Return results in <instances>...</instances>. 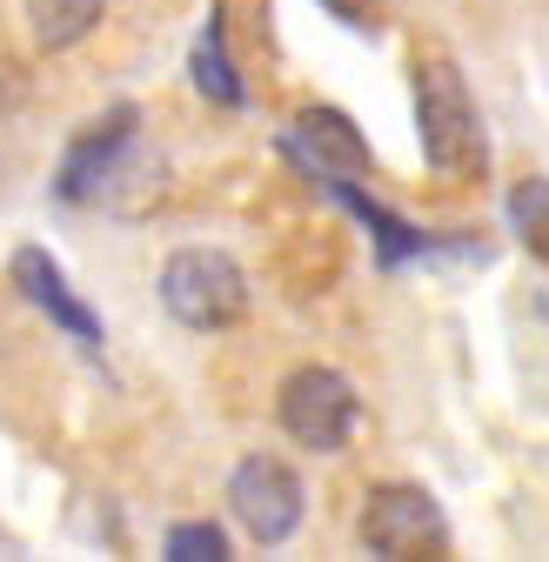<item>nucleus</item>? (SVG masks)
<instances>
[{
	"instance_id": "f257e3e1",
	"label": "nucleus",
	"mask_w": 549,
	"mask_h": 562,
	"mask_svg": "<svg viewBox=\"0 0 549 562\" xmlns=\"http://www.w3.org/2000/svg\"><path fill=\"white\" fill-rule=\"evenodd\" d=\"M416 140L436 175H449V181L483 175V121H475V101L456 75V60L416 67Z\"/></svg>"
},
{
	"instance_id": "f03ea898",
	"label": "nucleus",
	"mask_w": 549,
	"mask_h": 562,
	"mask_svg": "<svg viewBox=\"0 0 549 562\" xmlns=\"http://www.w3.org/2000/svg\"><path fill=\"white\" fill-rule=\"evenodd\" d=\"M161 308L194 328V335H215V328H235L248 315V274L235 255L222 248H181L168 255L161 268Z\"/></svg>"
},
{
	"instance_id": "7ed1b4c3",
	"label": "nucleus",
	"mask_w": 549,
	"mask_h": 562,
	"mask_svg": "<svg viewBox=\"0 0 549 562\" xmlns=\"http://www.w3.org/2000/svg\"><path fill=\"white\" fill-rule=\"evenodd\" d=\"M274 415H282V436L315 449V456H341L362 422V402H356V382L328 369V362H309L282 382V395H274Z\"/></svg>"
},
{
	"instance_id": "20e7f679",
	"label": "nucleus",
	"mask_w": 549,
	"mask_h": 562,
	"mask_svg": "<svg viewBox=\"0 0 549 562\" xmlns=\"http://www.w3.org/2000/svg\"><path fill=\"white\" fill-rule=\"evenodd\" d=\"M356 536L369 555H389V562H408V555H442L449 549V522L436 509L429 488L416 482H382L362 496V516H356Z\"/></svg>"
},
{
	"instance_id": "39448f33",
	"label": "nucleus",
	"mask_w": 549,
	"mask_h": 562,
	"mask_svg": "<svg viewBox=\"0 0 549 562\" xmlns=\"http://www.w3.org/2000/svg\"><path fill=\"white\" fill-rule=\"evenodd\" d=\"M302 475L289 462H274V456H248L235 462L228 475V516L248 529V542L274 549V542H289L302 529Z\"/></svg>"
},
{
	"instance_id": "423d86ee",
	"label": "nucleus",
	"mask_w": 549,
	"mask_h": 562,
	"mask_svg": "<svg viewBox=\"0 0 549 562\" xmlns=\"http://www.w3.org/2000/svg\"><path fill=\"white\" fill-rule=\"evenodd\" d=\"M134 127H142V108L134 101H121V108H108L75 148H67V161H60V181H54V194L60 201H94L101 188H108V175H114V161H121V148L134 140Z\"/></svg>"
},
{
	"instance_id": "0eeeda50",
	"label": "nucleus",
	"mask_w": 549,
	"mask_h": 562,
	"mask_svg": "<svg viewBox=\"0 0 549 562\" xmlns=\"http://www.w3.org/2000/svg\"><path fill=\"white\" fill-rule=\"evenodd\" d=\"M8 274H14V289H21L34 308H47V315H54L67 335H75L81 348H101V322L75 302V289H67V274H60V261H54L47 248H21Z\"/></svg>"
},
{
	"instance_id": "6e6552de",
	"label": "nucleus",
	"mask_w": 549,
	"mask_h": 562,
	"mask_svg": "<svg viewBox=\"0 0 549 562\" xmlns=\"http://www.w3.org/2000/svg\"><path fill=\"white\" fill-rule=\"evenodd\" d=\"M295 134L309 140V148L328 161V168H349V175H369V140L356 134V121L341 114V108H309L295 121Z\"/></svg>"
},
{
	"instance_id": "1a4fd4ad",
	"label": "nucleus",
	"mask_w": 549,
	"mask_h": 562,
	"mask_svg": "<svg viewBox=\"0 0 549 562\" xmlns=\"http://www.w3.org/2000/svg\"><path fill=\"white\" fill-rule=\"evenodd\" d=\"M27 27L34 41L54 54V47H75L101 27V0H27Z\"/></svg>"
},
{
	"instance_id": "9d476101",
	"label": "nucleus",
	"mask_w": 549,
	"mask_h": 562,
	"mask_svg": "<svg viewBox=\"0 0 549 562\" xmlns=\"http://www.w3.org/2000/svg\"><path fill=\"white\" fill-rule=\"evenodd\" d=\"M194 88L209 94V101H222V108H242L248 101L235 60H228V41H222V21H209V34L194 41Z\"/></svg>"
},
{
	"instance_id": "9b49d317",
	"label": "nucleus",
	"mask_w": 549,
	"mask_h": 562,
	"mask_svg": "<svg viewBox=\"0 0 549 562\" xmlns=\"http://www.w3.org/2000/svg\"><path fill=\"white\" fill-rule=\"evenodd\" d=\"M509 235H516L529 255L549 261V181H542V175H529V181L509 188Z\"/></svg>"
},
{
	"instance_id": "f8f14e48",
	"label": "nucleus",
	"mask_w": 549,
	"mask_h": 562,
	"mask_svg": "<svg viewBox=\"0 0 549 562\" xmlns=\"http://www.w3.org/2000/svg\"><path fill=\"white\" fill-rule=\"evenodd\" d=\"M161 549H168V562H222L228 555V529L222 522H175Z\"/></svg>"
},
{
	"instance_id": "ddd939ff",
	"label": "nucleus",
	"mask_w": 549,
	"mask_h": 562,
	"mask_svg": "<svg viewBox=\"0 0 549 562\" xmlns=\"http://www.w3.org/2000/svg\"><path fill=\"white\" fill-rule=\"evenodd\" d=\"M322 8H328L335 21H349V27H369V8H362V0H322Z\"/></svg>"
}]
</instances>
